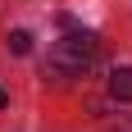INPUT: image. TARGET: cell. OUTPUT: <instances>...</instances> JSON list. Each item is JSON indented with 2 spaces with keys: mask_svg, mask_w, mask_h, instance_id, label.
I'll return each mask as SVG.
<instances>
[{
  "mask_svg": "<svg viewBox=\"0 0 132 132\" xmlns=\"http://www.w3.org/2000/svg\"><path fill=\"white\" fill-rule=\"evenodd\" d=\"M96 37L91 32H64V37L55 41L50 50H46V73H50L55 82H68V78H82L87 68H91L96 59Z\"/></svg>",
  "mask_w": 132,
  "mask_h": 132,
  "instance_id": "6da1fadb",
  "label": "cell"
},
{
  "mask_svg": "<svg viewBox=\"0 0 132 132\" xmlns=\"http://www.w3.org/2000/svg\"><path fill=\"white\" fill-rule=\"evenodd\" d=\"M109 96L123 100V105H132V64H123V68L109 73Z\"/></svg>",
  "mask_w": 132,
  "mask_h": 132,
  "instance_id": "7a4b0ae2",
  "label": "cell"
},
{
  "mask_svg": "<svg viewBox=\"0 0 132 132\" xmlns=\"http://www.w3.org/2000/svg\"><path fill=\"white\" fill-rule=\"evenodd\" d=\"M9 50L14 55H27V50H32V32H27V27H14V32H9Z\"/></svg>",
  "mask_w": 132,
  "mask_h": 132,
  "instance_id": "3957f363",
  "label": "cell"
},
{
  "mask_svg": "<svg viewBox=\"0 0 132 132\" xmlns=\"http://www.w3.org/2000/svg\"><path fill=\"white\" fill-rule=\"evenodd\" d=\"M5 105H9V96H5V91H0V109H5Z\"/></svg>",
  "mask_w": 132,
  "mask_h": 132,
  "instance_id": "277c9868",
  "label": "cell"
}]
</instances>
